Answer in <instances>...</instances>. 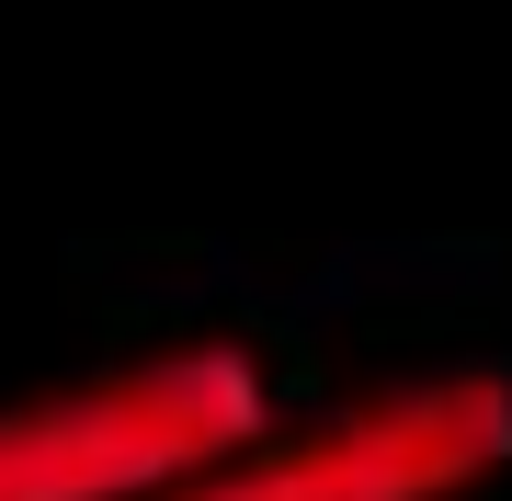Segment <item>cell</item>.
Instances as JSON below:
<instances>
[{
  "label": "cell",
  "instance_id": "1",
  "mask_svg": "<svg viewBox=\"0 0 512 501\" xmlns=\"http://www.w3.org/2000/svg\"><path fill=\"white\" fill-rule=\"evenodd\" d=\"M274 422L251 342H171L0 410V501H171Z\"/></svg>",
  "mask_w": 512,
  "mask_h": 501
},
{
  "label": "cell",
  "instance_id": "2",
  "mask_svg": "<svg viewBox=\"0 0 512 501\" xmlns=\"http://www.w3.org/2000/svg\"><path fill=\"white\" fill-rule=\"evenodd\" d=\"M501 467H512V388L501 376H421V388H387L296 445H251L205 467L171 501H467Z\"/></svg>",
  "mask_w": 512,
  "mask_h": 501
}]
</instances>
